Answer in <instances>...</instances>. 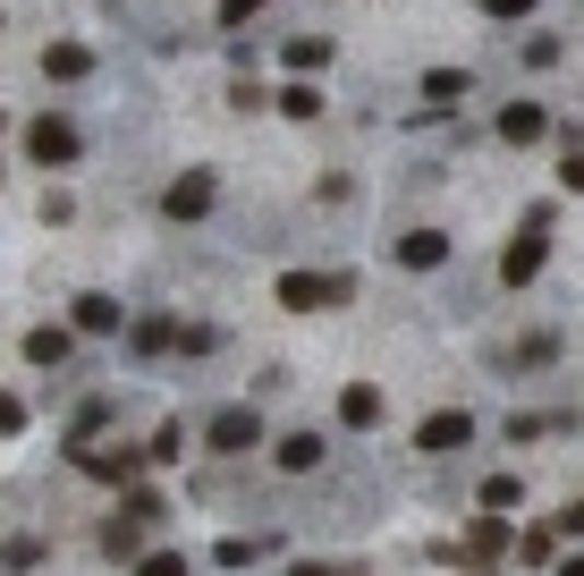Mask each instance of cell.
I'll list each match as a JSON object with an SVG mask.
<instances>
[{"label":"cell","mask_w":584,"mask_h":576,"mask_svg":"<svg viewBox=\"0 0 584 576\" xmlns=\"http://www.w3.org/2000/svg\"><path fill=\"white\" fill-rule=\"evenodd\" d=\"M348 297H357V272H280L289 314H323V306H348Z\"/></svg>","instance_id":"cell-3"},{"label":"cell","mask_w":584,"mask_h":576,"mask_svg":"<svg viewBox=\"0 0 584 576\" xmlns=\"http://www.w3.org/2000/svg\"><path fill=\"white\" fill-rule=\"evenodd\" d=\"M280 111H289V119H323V85H314V77H289V85H280Z\"/></svg>","instance_id":"cell-20"},{"label":"cell","mask_w":584,"mask_h":576,"mask_svg":"<svg viewBox=\"0 0 584 576\" xmlns=\"http://www.w3.org/2000/svg\"><path fill=\"white\" fill-rule=\"evenodd\" d=\"M136 576H187V560L178 551H136Z\"/></svg>","instance_id":"cell-25"},{"label":"cell","mask_w":584,"mask_h":576,"mask_svg":"<svg viewBox=\"0 0 584 576\" xmlns=\"http://www.w3.org/2000/svg\"><path fill=\"white\" fill-rule=\"evenodd\" d=\"M339 424H348V433H373V424H382V390L348 382V390H339Z\"/></svg>","instance_id":"cell-14"},{"label":"cell","mask_w":584,"mask_h":576,"mask_svg":"<svg viewBox=\"0 0 584 576\" xmlns=\"http://www.w3.org/2000/svg\"><path fill=\"white\" fill-rule=\"evenodd\" d=\"M330 51H339L330 34H289V43H280V60H289L296 77H314V68H330Z\"/></svg>","instance_id":"cell-16"},{"label":"cell","mask_w":584,"mask_h":576,"mask_svg":"<svg viewBox=\"0 0 584 576\" xmlns=\"http://www.w3.org/2000/svg\"><path fill=\"white\" fill-rule=\"evenodd\" d=\"M559 187H568V195H584V153H568V161H559Z\"/></svg>","instance_id":"cell-31"},{"label":"cell","mask_w":584,"mask_h":576,"mask_svg":"<svg viewBox=\"0 0 584 576\" xmlns=\"http://www.w3.org/2000/svg\"><path fill=\"white\" fill-rule=\"evenodd\" d=\"M170 348H178V322H170V314L128 322V356H170Z\"/></svg>","instance_id":"cell-15"},{"label":"cell","mask_w":584,"mask_h":576,"mask_svg":"<svg viewBox=\"0 0 584 576\" xmlns=\"http://www.w3.org/2000/svg\"><path fill=\"white\" fill-rule=\"evenodd\" d=\"M466 94H475V77H466V68H432V77H423V102H432V111H457Z\"/></svg>","instance_id":"cell-18"},{"label":"cell","mask_w":584,"mask_h":576,"mask_svg":"<svg viewBox=\"0 0 584 576\" xmlns=\"http://www.w3.org/2000/svg\"><path fill=\"white\" fill-rule=\"evenodd\" d=\"M517 560H525V568H551V560H559V526H525Z\"/></svg>","instance_id":"cell-21"},{"label":"cell","mask_w":584,"mask_h":576,"mask_svg":"<svg viewBox=\"0 0 584 576\" xmlns=\"http://www.w3.org/2000/svg\"><path fill=\"white\" fill-rule=\"evenodd\" d=\"M68 466L77 475H94V483H119L128 492L144 466H153V449H128V441H94V433H68Z\"/></svg>","instance_id":"cell-2"},{"label":"cell","mask_w":584,"mask_h":576,"mask_svg":"<svg viewBox=\"0 0 584 576\" xmlns=\"http://www.w3.org/2000/svg\"><path fill=\"white\" fill-rule=\"evenodd\" d=\"M9 433H26V399H17V390H0V441H9Z\"/></svg>","instance_id":"cell-28"},{"label":"cell","mask_w":584,"mask_h":576,"mask_svg":"<svg viewBox=\"0 0 584 576\" xmlns=\"http://www.w3.org/2000/svg\"><path fill=\"white\" fill-rule=\"evenodd\" d=\"M389 263H398V272H441V263H449V229H407V238H389Z\"/></svg>","instance_id":"cell-7"},{"label":"cell","mask_w":584,"mask_h":576,"mask_svg":"<svg viewBox=\"0 0 584 576\" xmlns=\"http://www.w3.org/2000/svg\"><path fill=\"white\" fill-rule=\"evenodd\" d=\"M203 449H212V458H246V449H262V416H255V407H221V416L203 424Z\"/></svg>","instance_id":"cell-5"},{"label":"cell","mask_w":584,"mask_h":576,"mask_svg":"<svg viewBox=\"0 0 584 576\" xmlns=\"http://www.w3.org/2000/svg\"><path fill=\"white\" fill-rule=\"evenodd\" d=\"M517 500H525V483H517V475H491V483H483V509H500V517H509Z\"/></svg>","instance_id":"cell-23"},{"label":"cell","mask_w":584,"mask_h":576,"mask_svg":"<svg viewBox=\"0 0 584 576\" xmlns=\"http://www.w3.org/2000/svg\"><path fill=\"white\" fill-rule=\"evenodd\" d=\"M500 551H509V526H500V509H483L466 526V560H500Z\"/></svg>","instance_id":"cell-19"},{"label":"cell","mask_w":584,"mask_h":576,"mask_svg":"<svg viewBox=\"0 0 584 576\" xmlns=\"http://www.w3.org/2000/svg\"><path fill=\"white\" fill-rule=\"evenodd\" d=\"M323 458H330V433H280V441H271V466H280V475H314Z\"/></svg>","instance_id":"cell-10"},{"label":"cell","mask_w":584,"mask_h":576,"mask_svg":"<svg viewBox=\"0 0 584 576\" xmlns=\"http://www.w3.org/2000/svg\"><path fill=\"white\" fill-rule=\"evenodd\" d=\"M551 221H559V204H534V212L517 221L509 255H500V288H534L542 280V263H551Z\"/></svg>","instance_id":"cell-1"},{"label":"cell","mask_w":584,"mask_h":576,"mask_svg":"<svg viewBox=\"0 0 584 576\" xmlns=\"http://www.w3.org/2000/svg\"><path fill=\"white\" fill-rule=\"evenodd\" d=\"M212 204H221V178H212V170H178V178L162 187V221L187 229V221H203Z\"/></svg>","instance_id":"cell-4"},{"label":"cell","mask_w":584,"mask_h":576,"mask_svg":"<svg viewBox=\"0 0 584 576\" xmlns=\"http://www.w3.org/2000/svg\"><path fill=\"white\" fill-rule=\"evenodd\" d=\"M542 136H551V111H542V102H500V145H542Z\"/></svg>","instance_id":"cell-11"},{"label":"cell","mask_w":584,"mask_h":576,"mask_svg":"<svg viewBox=\"0 0 584 576\" xmlns=\"http://www.w3.org/2000/svg\"><path fill=\"white\" fill-rule=\"evenodd\" d=\"M26 161H43V170H60V161H77V128H68L60 111L26 128Z\"/></svg>","instance_id":"cell-8"},{"label":"cell","mask_w":584,"mask_h":576,"mask_svg":"<svg viewBox=\"0 0 584 576\" xmlns=\"http://www.w3.org/2000/svg\"><path fill=\"white\" fill-rule=\"evenodd\" d=\"M262 9H271V0H221V26H229V34H246Z\"/></svg>","instance_id":"cell-24"},{"label":"cell","mask_w":584,"mask_h":576,"mask_svg":"<svg viewBox=\"0 0 584 576\" xmlns=\"http://www.w3.org/2000/svg\"><path fill=\"white\" fill-rule=\"evenodd\" d=\"M178 433H187V424H162V433H153V441H144V449H153V466H170V458H178V449H187V441H178Z\"/></svg>","instance_id":"cell-27"},{"label":"cell","mask_w":584,"mask_h":576,"mask_svg":"<svg viewBox=\"0 0 584 576\" xmlns=\"http://www.w3.org/2000/svg\"><path fill=\"white\" fill-rule=\"evenodd\" d=\"M0 128H9V111H0Z\"/></svg>","instance_id":"cell-32"},{"label":"cell","mask_w":584,"mask_h":576,"mask_svg":"<svg viewBox=\"0 0 584 576\" xmlns=\"http://www.w3.org/2000/svg\"><path fill=\"white\" fill-rule=\"evenodd\" d=\"M551 356H559L551 331H525V339H517V365H551Z\"/></svg>","instance_id":"cell-26"},{"label":"cell","mask_w":584,"mask_h":576,"mask_svg":"<svg viewBox=\"0 0 584 576\" xmlns=\"http://www.w3.org/2000/svg\"><path fill=\"white\" fill-rule=\"evenodd\" d=\"M26 365H43V373L77 365V322H43V331H26Z\"/></svg>","instance_id":"cell-9"},{"label":"cell","mask_w":584,"mask_h":576,"mask_svg":"<svg viewBox=\"0 0 584 576\" xmlns=\"http://www.w3.org/2000/svg\"><path fill=\"white\" fill-rule=\"evenodd\" d=\"M534 9H542V0H483V18H500V26H509V18H534Z\"/></svg>","instance_id":"cell-29"},{"label":"cell","mask_w":584,"mask_h":576,"mask_svg":"<svg viewBox=\"0 0 584 576\" xmlns=\"http://www.w3.org/2000/svg\"><path fill=\"white\" fill-rule=\"evenodd\" d=\"M43 77H51V85H85V77H94V51H85V43H43Z\"/></svg>","instance_id":"cell-12"},{"label":"cell","mask_w":584,"mask_h":576,"mask_svg":"<svg viewBox=\"0 0 584 576\" xmlns=\"http://www.w3.org/2000/svg\"><path fill=\"white\" fill-rule=\"evenodd\" d=\"M102 551H110V560H128V568H136V551H144V517H136V509H119L110 526H102Z\"/></svg>","instance_id":"cell-17"},{"label":"cell","mask_w":584,"mask_h":576,"mask_svg":"<svg viewBox=\"0 0 584 576\" xmlns=\"http://www.w3.org/2000/svg\"><path fill=\"white\" fill-rule=\"evenodd\" d=\"M68 322H77V331H128V314H119V297H102V288H85V297L68 306Z\"/></svg>","instance_id":"cell-13"},{"label":"cell","mask_w":584,"mask_h":576,"mask_svg":"<svg viewBox=\"0 0 584 576\" xmlns=\"http://www.w3.org/2000/svg\"><path fill=\"white\" fill-rule=\"evenodd\" d=\"M466 441H475V416H466V407H432V416L416 424L423 458H449V449H466Z\"/></svg>","instance_id":"cell-6"},{"label":"cell","mask_w":584,"mask_h":576,"mask_svg":"<svg viewBox=\"0 0 584 576\" xmlns=\"http://www.w3.org/2000/svg\"><path fill=\"white\" fill-rule=\"evenodd\" d=\"M559 534H568V543H584V500H568V509H559Z\"/></svg>","instance_id":"cell-30"},{"label":"cell","mask_w":584,"mask_h":576,"mask_svg":"<svg viewBox=\"0 0 584 576\" xmlns=\"http://www.w3.org/2000/svg\"><path fill=\"white\" fill-rule=\"evenodd\" d=\"M212 348H221V331H203V322H178V356H187V365H195V356H212Z\"/></svg>","instance_id":"cell-22"}]
</instances>
